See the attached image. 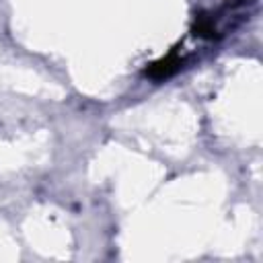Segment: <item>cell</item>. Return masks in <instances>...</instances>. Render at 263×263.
I'll return each mask as SVG.
<instances>
[{
    "label": "cell",
    "instance_id": "6da1fadb",
    "mask_svg": "<svg viewBox=\"0 0 263 263\" xmlns=\"http://www.w3.org/2000/svg\"><path fill=\"white\" fill-rule=\"evenodd\" d=\"M179 66H181V60L175 53H168L166 58L150 64V68L146 70V76H150L152 80H162V78H168L173 72H177Z\"/></svg>",
    "mask_w": 263,
    "mask_h": 263
}]
</instances>
